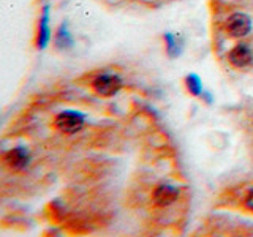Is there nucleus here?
<instances>
[{"mask_svg": "<svg viewBox=\"0 0 253 237\" xmlns=\"http://www.w3.org/2000/svg\"><path fill=\"white\" fill-rule=\"evenodd\" d=\"M122 87V79L117 75H100L93 81V89L101 97H113Z\"/></svg>", "mask_w": 253, "mask_h": 237, "instance_id": "f257e3e1", "label": "nucleus"}, {"mask_svg": "<svg viewBox=\"0 0 253 237\" xmlns=\"http://www.w3.org/2000/svg\"><path fill=\"white\" fill-rule=\"evenodd\" d=\"M252 22L250 18L244 13H234L228 18L226 30L231 37H244L250 32Z\"/></svg>", "mask_w": 253, "mask_h": 237, "instance_id": "f03ea898", "label": "nucleus"}, {"mask_svg": "<svg viewBox=\"0 0 253 237\" xmlns=\"http://www.w3.org/2000/svg\"><path fill=\"white\" fill-rule=\"evenodd\" d=\"M84 118L76 113H62L55 118V125L63 133H76L83 128Z\"/></svg>", "mask_w": 253, "mask_h": 237, "instance_id": "7ed1b4c3", "label": "nucleus"}, {"mask_svg": "<svg viewBox=\"0 0 253 237\" xmlns=\"http://www.w3.org/2000/svg\"><path fill=\"white\" fill-rule=\"evenodd\" d=\"M228 59H229V62H231L234 67L244 68V67H247V65H250V63H252L253 54H252V51L245 44H237L236 47H233L231 52L228 54Z\"/></svg>", "mask_w": 253, "mask_h": 237, "instance_id": "20e7f679", "label": "nucleus"}, {"mask_svg": "<svg viewBox=\"0 0 253 237\" xmlns=\"http://www.w3.org/2000/svg\"><path fill=\"white\" fill-rule=\"evenodd\" d=\"M177 196H179L177 188L163 184V185H158L155 188V192H154V201H155L157 205H162V207H165V205H169V204H172L174 201H176Z\"/></svg>", "mask_w": 253, "mask_h": 237, "instance_id": "39448f33", "label": "nucleus"}, {"mask_svg": "<svg viewBox=\"0 0 253 237\" xmlns=\"http://www.w3.org/2000/svg\"><path fill=\"white\" fill-rule=\"evenodd\" d=\"M27 152L24 149H14V150H10L6 155H5V161L11 166V168H16V169H21L24 166L27 164Z\"/></svg>", "mask_w": 253, "mask_h": 237, "instance_id": "423d86ee", "label": "nucleus"}, {"mask_svg": "<svg viewBox=\"0 0 253 237\" xmlns=\"http://www.w3.org/2000/svg\"><path fill=\"white\" fill-rule=\"evenodd\" d=\"M187 87L193 95H200V81H198V78L188 76L187 78Z\"/></svg>", "mask_w": 253, "mask_h": 237, "instance_id": "0eeeda50", "label": "nucleus"}, {"mask_svg": "<svg viewBox=\"0 0 253 237\" xmlns=\"http://www.w3.org/2000/svg\"><path fill=\"white\" fill-rule=\"evenodd\" d=\"M245 207L253 210V190L247 195V198H245Z\"/></svg>", "mask_w": 253, "mask_h": 237, "instance_id": "6e6552de", "label": "nucleus"}]
</instances>
